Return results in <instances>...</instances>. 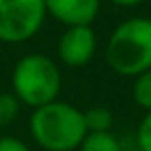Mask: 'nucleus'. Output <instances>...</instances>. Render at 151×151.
I'll use <instances>...</instances> for the list:
<instances>
[{"label": "nucleus", "instance_id": "nucleus-1", "mask_svg": "<svg viewBox=\"0 0 151 151\" xmlns=\"http://www.w3.org/2000/svg\"><path fill=\"white\" fill-rule=\"evenodd\" d=\"M29 134L44 151H77L87 137L83 110L56 99L31 110Z\"/></svg>", "mask_w": 151, "mask_h": 151}, {"label": "nucleus", "instance_id": "nucleus-2", "mask_svg": "<svg viewBox=\"0 0 151 151\" xmlns=\"http://www.w3.org/2000/svg\"><path fill=\"white\" fill-rule=\"evenodd\" d=\"M108 66L126 79L151 68V17H128L120 21L106 44Z\"/></svg>", "mask_w": 151, "mask_h": 151}, {"label": "nucleus", "instance_id": "nucleus-3", "mask_svg": "<svg viewBox=\"0 0 151 151\" xmlns=\"http://www.w3.org/2000/svg\"><path fill=\"white\" fill-rule=\"evenodd\" d=\"M62 89V73L54 58L42 52L21 56L11 73V91L31 110L56 101Z\"/></svg>", "mask_w": 151, "mask_h": 151}, {"label": "nucleus", "instance_id": "nucleus-4", "mask_svg": "<svg viewBox=\"0 0 151 151\" xmlns=\"http://www.w3.org/2000/svg\"><path fill=\"white\" fill-rule=\"evenodd\" d=\"M46 17L44 0H0V42H29L42 31Z\"/></svg>", "mask_w": 151, "mask_h": 151}, {"label": "nucleus", "instance_id": "nucleus-5", "mask_svg": "<svg viewBox=\"0 0 151 151\" xmlns=\"http://www.w3.org/2000/svg\"><path fill=\"white\" fill-rule=\"evenodd\" d=\"M97 33L91 25H75L66 27L56 44V54L60 64L68 68L87 66L97 52Z\"/></svg>", "mask_w": 151, "mask_h": 151}, {"label": "nucleus", "instance_id": "nucleus-6", "mask_svg": "<svg viewBox=\"0 0 151 151\" xmlns=\"http://www.w3.org/2000/svg\"><path fill=\"white\" fill-rule=\"evenodd\" d=\"M48 17L56 19L64 27L93 25L99 15L101 0H44Z\"/></svg>", "mask_w": 151, "mask_h": 151}, {"label": "nucleus", "instance_id": "nucleus-7", "mask_svg": "<svg viewBox=\"0 0 151 151\" xmlns=\"http://www.w3.org/2000/svg\"><path fill=\"white\" fill-rule=\"evenodd\" d=\"M77 151H124V145L120 137H116L112 130L108 132H87L81 147Z\"/></svg>", "mask_w": 151, "mask_h": 151}, {"label": "nucleus", "instance_id": "nucleus-8", "mask_svg": "<svg viewBox=\"0 0 151 151\" xmlns=\"http://www.w3.org/2000/svg\"><path fill=\"white\" fill-rule=\"evenodd\" d=\"M87 132H108L114 126V114L106 106H91L89 110H83Z\"/></svg>", "mask_w": 151, "mask_h": 151}, {"label": "nucleus", "instance_id": "nucleus-9", "mask_svg": "<svg viewBox=\"0 0 151 151\" xmlns=\"http://www.w3.org/2000/svg\"><path fill=\"white\" fill-rule=\"evenodd\" d=\"M130 95H132V101H134L141 110L151 112V68L132 79Z\"/></svg>", "mask_w": 151, "mask_h": 151}, {"label": "nucleus", "instance_id": "nucleus-10", "mask_svg": "<svg viewBox=\"0 0 151 151\" xmlns=\"http://www.w3.org/2000/svg\"><path fill=\"white\" fill-rule=\"evenodd\" d=\"M21 112V101L13 91H0V130L11 126Z\"/></svg>", "mask_w": 151, "mask_h": 151}, {"label": "nucleus", "instance_id": "nucleus-11", "mask_svg": "<svg viewBox=\"0 0 151 151\" xmlns=\"http://www.w3.org/2000/svg\"><path fill=\"white\" fill-rule=\"evenodd\" d=\"M134 145L139 151H151V112H145L134 132Z\"/></svg>", "mask_w": 151, "mask_h": 151}, {"label": "nucleus", "instance_id": "nucleus-12", "mask_svg": "<svg viewBox=\"0 0 151 151\" xmlns=\"http://www.w3.org/2000/svg\"><path fill=\"white\" fill-rule=\"evenodd\" d=\"M0 151H31V147L19 137L4 134L0 137Z\"/></svg>", "mask_w": 151, "mask_h": 151}, {"label": "nucleus", "instance_id": "nucleus-13", "mask_svg": "<svg viewBox=\"0 0 151 151\" xmlns=\"http://www.w3.org/2000/svg\"><path fill=\"white\" fill-rule=\"evenodd\" d=\"M108 2H112L114 6H120V9H134V6L147 2V0H108Z\"/></svg>", "mask_w": 151, "mask_h": 151}]
</instances>
